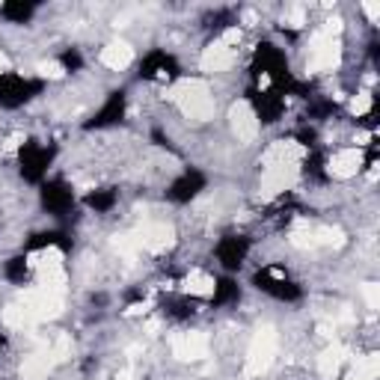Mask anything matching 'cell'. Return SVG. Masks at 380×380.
<instances>
[{"label":"cell","mask_w":380,"mask_h":380,"mask_svg":"<svg viewBox=\"0 0 380 380\" xmlns=\"http://www.w3.org/2000/svg\"><path fill=\"white\" fill-rule=\"evenodd\" d=\"M167 99L179 104L182 113L194 122H208L214 116V99H211V89L205 80L184 77L167 92Z\"/></svg>","instance_id":"6da1fadb"},{"label":"cell","mask_w":380,"mask_h":380,"mask_svg":"<svg viewBox=\"0 0 380 380\" xmlns=\"http://www.w3.org/2000/svg\"><path fill=\"white\" fill-rule=\"evenodd\" d=\"M274 354H277V330L274 327H259L250 342V350H247V362H243V374L247 377H262L270 362H274Z\"/></svg>","instance_id":"7a4b0ae2"},{"label":"cell","mask_w":380,"mask_h":380,"mask_svg":"<svg viewBox=\"0 0 380 380\" xmlns=\"http://www.w3.org/2000/svg\"><path fill=\"white\" fill-rule=\"evenodd\" d=\"M338 63H342V45H338V39H327V36L315 33V39H312L309 60H306V72H312V75L333 72Z\"/></svg>","instance_id":"3957f363"},{"label":"cell","mask_w":380,"mask_h":380,"mask_svg":"<svg viewBox=\"0 0 380 380\" xmlns=\"http://www.w3.org/2000/svg\"><path fill=\"white\" fill-rule=\"evenodd\" d=\"M297 179H300V167L297 164H270L262 172L259 196L262 199H274V196L285 194V190H291Z\"/></svg>","instance_id":"277c9868"},{"label":"cell","mask_w":380,"mask_h":380,"mask_svg":"<svg viewBox=\"0 0 380 380\" xmlns=\"http://www.w3.org/2000/svg\"><path fill=\"white\" fill-rule=\"evenodd\" d=\"M18 300L24 303V309L30 312V318H33L36 324L57 318L60 312H63V297H60V294H48V291H42V289L24 291Z\"/></svg>","instance_id":"5b68a950"},{"label":"cell","mask_w":380,"mask_h":380,"mask_svg":"<svg viewBox=\"0 0 380 380\" xmlns=\"http://www.w3.org/2000/svg\"><path fill=\"white\" fill-rule=\"evenodd\" d=\"M172 357L182 362H196L208 357V338L205 333H179L172 336Z\"/></svg>","instance_id":"8992f818"},{"label":"cell","mask_w":380,"mask_h":380,"mask_svg":"<svg viewBox=\"0 0 380 380\" xmlns=\"http://www.w3.org/2000/svg\"><path fill=\"white\" fill-rule=\"evenodd\" d=\"M134 235L140 241V250H148V253H164L175 243V232L167 223H146L140 232H134Z\"/></svg>","instance_id":"52a82bcc"},{"label":"cell","mask_w":380,"mask_h":380,"mask_svg":"<svg viewBox=\"0 0 380 380\" xmlns=\"http://www.w3.org/2000/svg\"><path fill=\"white\" fill-rule=\"evenodd\" d=\"M229 122H232L235 137H238V140H243V143L255 140V134H259V119H255L253 107H250L247 101L232 104V110H229Z\"/></svg>","instance_id":"ba28073f"},{"label":"cell","mask_w":380,"mask_h":380,"mask_svg":"<svg viewBox=\"0 0 380 380\" xmlns=\"http://www.w3.org/2000/svg\"><path fill=\"white\" fill-rule=\"evenodd\" d=\"M235 57H238L235 48H229L223 39H217V42H211L205 51H202L199 65H202V72H226V69H232Z\"/></svg>","instance_id":"9c48e42d"},{"label":"cell","mask_w":380,"mask_h":380,"mask_svg":"<svg viewBox=\"0 0 380 380\" xmlns=\"http://www.w3.org/2000/svg\"><path fill=\"white\" fill-rule=\"evenodd\" d=\"M53 365H57V360H53V354H51V345H42V348L33 350V354L24 360L21 380H48Z\"/></svg>","instance_id":"30bf717a"},{"label":"cell","mask_w":380,"mask_h":380,"mask_svg":"<svg viewBox=\"0 0 380 380\" xmlns=\"http://www.w3.org/2000/svg\"><path fill=\"white\" fill-rule=\"evenodd\" d=\"M360 167H362V152H360V146L336 152V155L330 158V164H327V170H330L333 179H354V175L360 172Z\"/></svg>","instance_id":"8fae6325"},{"label":"cell","mask_w":380,"mask_h":380,"mask_svg":"<svg viewBox=\"0 0 380 380\" xmlns=\"http://www.w3.org/2000/svg\"><path fill=\"white\" fill-rule=\"evenodd\" d=\"M303 158V146H297L294 140H277L267 146V152L262 155V164H297Z\"/></svg>","instance_id":"7c38bea8"},{"label":"cell","mask_w":380,"mask_h":380,"mask_svg":"<svg viewBox=\"0 0 380 380\" xmlns=\"http://www.w3.org/2000/svg\"><path fill=\"white\" fill-rule=\"evenodd\" d=\"M131 63H134V48L128 42H110L101 51V65H107V69H113V72L128 69Z\"/></svg>","instance_id":"4fadbf2b"},{"label":"cell","mask_w":380,"mask_h":380,"mask_svg":"<svg viewBox=\"0 0 380 380\" xmlns=\"http://www.w3.org/2000/svg\"><path fill=\"white\" fill-rule=\"evenodd\" d=\"M345 360H348V348L338 345V342H330V348L318 357V372H321V377L333 380V377L338 374V369L345 365Z\"/></svg>","instance_id":"5bb4252c"},{"label":"cell","mask_w":380,"mask_h":380,"mask_svg":"<svg viewBox=\"0 0 380 380\" xmlns=\"http://www.w3.org/2000/svg\"><path fill=\"white\" fill-rule=\"evenodd\" d=\"M27 265H30L39 277H42V274H53V270H63V253L57 247H45V250L33 253L30 259H27Z\"/></svg>","instance_id":"9a60e30c"},{"label":"cell","mask_w":380,"mask_h":380,"mask_svg":"<svg viewBox=\"0 0 380 380\" xmlns=\"http://www.w3.org/2000/svg\"><path fill=\"white\" fill-rule=\"evenodd\" d=\"M182 285H184V291H187V294H194V297H211L214 289H217L214 277L205 274V270H190L187 279H184Z\"/></svg>","instance_id":"2e32d148"},{"label":"cell","mask_w":380,"mask_h":380,"mask_svg":"<svg viewBox=\"0 0 380 380\" xmlns=\"http://www.w3.org/2000/svg\"><path fill=\"white\" fill-rule=\"evenodd\" d=\"M4 324H6V327H12V330H33V327H36V321L30 318V312L24 309L21 300L9 303V306L4 309Z\"/></svg>","instance_id":"e0dca14e"},{"label":"cell","mask_w":380,"mask_h":380,"mask_svg":"<svg viewBox=\"0 0 380 380\" xmlns=\"http://www.w3.org/2000/svg\"><path fill=\"white\" fill-rule=\"evenodd\" d=\"M380 374V357L377 354H365L354 362V369L348 372V380H374Z\"/></svg>","instance_id":"ac0fdd59"},{"label":"cell","mask_w":380,"mask_h":380,"mask_svg":"<svg viewBox=\"0 0 380 380\" xmlns=\"http://www.w3.org/2000/svg\"><path fill=\"white\" fill-rule=\"evenodd\" d=\"M113 250L119 255H125V259H134V255L140 253V241H137V235H116L113 238Z\"/></svg>","instance_id":"d6986e66"},{"label":"cell","mask_w":380,"mask_h":380,"mask_svg":"<svg viewBox=\"0 0 380 380\" xmlns=\"http://www.w3.org/2000/svg\"><path fill=\"white\" fill-rule=\"evenodd\" d=\"M306 24V6L303 4H291L285 9V18H282V27H289V30H300Z\"/></svg>","instance_id":"ffe728a7"},{"label":"cell","mask_w":380,"mask_h":380,"mask_svg":"<svg viewBox=\"0 0 380 380\" xmlns=\"http://www.w3.org/2000/svg\"><path fill=\"white\" fill-rule=\"evenodd\" d=\"M51 354H53V360H57V362L69 360V357H72V338H69V336H60L57 342L51 345Z\"/></svg>","instance_id":"44dd1931"},{"label":"cell","mask_w":380,"mask_h":380,"mask_svg":"<svg viewBox=\"0 0 380 380\" xmlns=\"http://www.w3.org/2000/svg\"><path fill=\"white\" fill-rule=\"evenodd\" d=\"M362 300H365V306H369L372 312L380 306V285L377 282H365L362 285Z\"/></svg>","instance_id":"7402d4cb"},{"label":"cell","mask_w":380,"mask_h":380,"mask_svg":"<svg viewBox=\"0 0 380 380\" xmlns=\"http://www.w3.org/2000/svg\"><path fill=\"white\" fill-rule=\"evenodd\" d=\"M372 110V92H357V99L350 101V113L354 116H365Z\"/></svg>","instance_id":"603a6c76"},{"label":"cell","mask_w":380,"mask_h":380,"mask_svg":"<svg viewBox=\"0 0 380 380\" xmlns=\"http://www.w3.org/2000/svg\"><path fill=\"white\" fill-rule=\"evenodd\" d=\"M36 72H39V77H48V80H60V77L65 75V72H63V65H60V63H53V60H51V63H39V65H36Z\"/></svg>","instance_id":"cb8c5ba5"},{"label":"cell","mask_w":380,"mask_h":380,"mask_svg":"<svg viewBox=\"0 0 380 380\" xmlns=\"http://www.w3.org/2000/svg\"><path fill=\"white\" fill-rule=\"evenodd\" d=\"M342 27H345V21H342V18H327L318 33H321V36H327V39H336L338 33H342Z\"/></svg>","instance_id":"d4e9b609"},{"label":"cell","mask_w":380,"mask_h":380,"mask_svg":"<svg viewBox=\"0 0 380 380\" xmlns=\"http://www.w3.org/2000/svg\"><path fill=\"white\" fill-rule=\"evenodd\" d=\"M223 42H226L229 48H235V45L241 42V30H238V27H229V30L223 33Z\"/></svg>","instance_id":"484cf974"},{"label":"cell","mask_w":380,"mask_h":380,"mask_svg":"<svg viewBox=\"0 0 380 380\" xmlns=\"http://www.w3.org/2000/svg\"><path fill=\"white\" fill-rule=\"evenodd\" d=\"M362 12L369 15V21H377L380 18V6L377 4H362Z\"/></svg>","instance_id":"4316f807"},{"label":"cell","mask_w":380,"mask_h":380,"mask_svg":"<svg viewBox=\"0 0 380 380\" xmlns=\"http://www.w3.org/2000/svg\"><path fill=\"white\" fill-rule=\"evenodd\" d=\"M148 306H152V303H134V306H128V315H146V312H148Z\"/></svg>","instance_id":"83f0119b"},{"label":"cell","mask_w":380,"mask_h":380,"mask_svg":"<svg viewBox=\"0 0 380 380\" xmlns=\"http://www.w3.org/2000/svg\"><path fill=\"white\" fill-rule=\"evenodd\" d=\"M21 140H24L21 134H12V137H9V143H6V152H15V148L21 146Z\"/></svg>","instance_id":"f1b7e54d"},{"label":"cell","mask_w":380,"mask_h":380,"mask_svg":"<svg viewBox=\"0 0 380 380\" xmlns=\"http://www.w3.org/2000/svg\"><path fill=\"white\" fill-rule=\"evenodd\" d=\"M9 69V57H6V53L4 51H0V75H4Z\"/></svg>","instance_id":"f546056e"},{"label":"cell","mask_w":380,"mask_h":380,"mask_svg":"<svg viewBox=\"0 0 380 380\" xmlns=\"http://www.w3.org/2000/svg\"><path fill=\"white\" fill-rule=\"evenodd\" d=\"M243 24H255V12H253V9L243 12Z\"/></svg>","instance_id":"4dcf8cb0"},{"label":"cell","mask_w":380,"mask_h":380,"mask_svg":"<svg viewBox=\"0 0 380 380\" xmlns=\"http://www.w3.org/2000/svg\"><path fill=\"white\" fill-rule=\"evenodd\" d=\"M259 87H262V89H267V87H270V77H267V75H262V77H259Z\"/></svg>","instance_id":"1f68e13d"},{"label":"cell","mask_w":380,"mask_h":380,"mask_svg":"<svg viewBox=\"0 0 380 380\" xmlns=\"http://www.w3.org/2000/svg\"><path fill=\"white\" fill-rule=\"evenodd\" d=\"M131 374H134V372H131V369H125V372H119V377H116V380H131Z\"/></svg>","instance_id":"d6a6232c"}]
</instances>
